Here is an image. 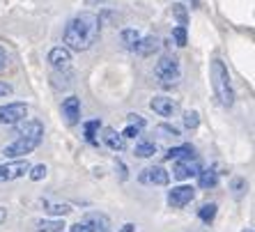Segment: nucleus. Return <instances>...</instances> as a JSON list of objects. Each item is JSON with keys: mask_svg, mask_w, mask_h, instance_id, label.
I'll use <instances>...</instances> for the list:
<instances>
[{"mask_svg": "<svg viewBox=\"0 0 255 232\" xmlns=\"http://www.w3.org/2000/svg\"><path fill=\"white\" fill-rule=\"evenodd\" d=\"M99 32H101V21L97 14L92 12H81L67 23L65 32H62V42L65 48L69 51H88L99 42Z\"/></svg>", "mask_w": 255, "mask_h": 232, "instance_id": "nucleus-1", "label": "nucleus"}, {"mask_svg": "<svg viewBox=\"0 0 255 232\" xmlns=\"http://www.w3.org/2000/svg\"><path fill=\"white\" fill-rule=\"evenodd\" d=\"M209 76H212L214 95H216V99L221 102V106L230 108L232 104H235V90H232L230 74H228V67L223 65V60H212Z\"/></svg>", "mask_w": 255, "mask_h": 232, "instance_id": "nucleus-2", "label": "nucleus"}, {"mask_svg": "<svg viewBox=\"0 0 255 232\" xmlns=\"http://www.w3.org/2000/svg\"><path fill=\"white\" fill-rule=\"evenodd\" d=\"M42 138L44 136H28V133H18L16 140H12L9 145H5L2 154H5V159H25V156L32 154V152L39 147Z\"/></svg>", "mask_w": 255, "mask_h": 232, "instance_id": "nucleus-3", "label": "nucleus"}, {"mask_svg": "<svg viewBox=\"0 0 255 232\" xmlns=\"http://www.w3.org/2000/svg\"><path fill=\"white\" fill-rule=\"evenodd\" d=\"M154 76L163 85H175L182 78V67L175 55H161L159 62L154 65Z\"/></svg>", "mask_w": 255, "mask_h": 232, "instance_id": "nucleus-4", "label": "nucleus"}, {"mask_svg": "<svg viewBox=\"0 0 255 232\" xmlns=\"http://www.w3.org/2000/svg\"><path fill=\"white\" fill-rule=\"evenodd\" d=\"M28 117V104L23 102H12L7 106H0V124L14 126L18 122H23Z\"/></svg>", "mask_w": 255, "mask_h": 232, "instance_id": "nucleus-5", "label": "nucleus"}, {"mask_svg": "<svg viewBox=\"0 0 255 232\" xmlns=\"http://www.w3.org/2000/svg\"><path fill=\"white\" fill-rule=\"evenodd\" d=\"M138 182L140 184H152V186H168L170 173L163 166H147L138 173Z\"/></svg>", "mask_w": 255, "mask_h": 232, "instance_id": "nucleus-6", "label": "nucleus"}, {"mask_svg": "<svg viewBox=\"0 0 255 232\" xmlns=\"http://www.w3.org/2000/svg\"><path fill=\"white\" fill-rule=\"evenodd\" d=\"M202 170V163L196 159V156H186V159H177L175 166H172V177L184 182L189 177H196L198 173Z\"/></svg>", "mask_w": 255, "mask_h": 232, "instance_id": "nucleus-7", "label": "nucleus"}, {"mask_svg": "<svg viewBox=\"0 0 255 232\" xmlns=\"http://www.w3.org/2000/svg\"><path fill=\"white\" fill-rule=\"evenodd\" d=\"M193 198H196V189L182 184V186H175V189L168 191L166 203H168V207H172V209H182V207H186Z\"/></svg>", "mask_w": 255, "mask_h": 232, "instance_id": "nucleus-8", "label": "nucleus"}, {"mask_svg": "<svg viewBox=\"0 0 255 232\" xmlns=\"http://www.w3.org/2000/svg\"><path fill=\"white\" fill-rule=\"evenodd\" d=\"M28 170H30V163L25 159L0 163V182H14V179H18V177H25Z\"/></svg>", "mask_w": 255, "mask_h": 232, "instance_id": "nucleus-9", "label": "nucleus"}, {"mask_svg": "<svg viewBox=\"0 0 255 232\" xmlns=\"http://www.w3.org/2000/svg\"><path fill=\"white\" fill-rule=\"evenodd\" d=\"M81 223L88 228V232H113L111 230L113 228L111 226V219L106 214H101V212H88Z\"/></svg>", "mask_w": 255, "mask_h": 232, "instance_id": "nucleus-10", "label": "nucleus"}, {"mask_svg": "<svg viewBox=\"0 0 255 232\" xmlns=\"http://www.w3.org/2000/svg\"><path fill=\"white\" fill-rule=\"evenodd\" d=\"M62 117L67 119V124L74 126L81 122V99L78 97H67L65 102H62Z\"/></svg>", "mask_w": 255, "mask_h": 232, "instance_id": "nucleus-11", "label": "nucleus"}, {"mask_svg": "<svg viewBox=\"0 0 255 232\" xmlns=\"http://www.w3.org/2000/svg\"><path fill=\"white\" fill-rule=\"evenodd\" d=\"M149 108H152L156 115H161V117H172L175 111H177V104L172 102L170 97H166V95H156L154 99L149 102Z\"/></svg>", "mask_w": 255, "mask_h": 232, "instance_id": "nucleus-12", "label": "nucleus"}, {"mask_svg": "<svg viewBox=\"0 0 255 232\" xmlns=\"http://www.w3.org/2000/svg\"><path fill=\"white\" fill-rule=\"evenodd\" d=\"M48 62L58 69V72H65V69H69L71 65V51L65 46H55L48 51Z\"/></svg>", "mask_w": 255, "mask_h": 232, "instance_id": "nucleus-13", "label": "nucleus"}, {"mask_svg": "<svg viewBox=\"0 0 255 232\" xmlns=\"http://www.w3.org/2000/svg\"><path fill=\"white\" fill-rule=\"evenodd\" d=\"M156 48H159V39L149 35V37H140V39L133 44V48H131V51H136L138 55H142V58H145V55H152V53H154Z\"/></svg>", "mask_w": 255, "mask_h": 232, "instance_id": "nucleus-14", "label": "nucleus"}, {"mask_svg": "<svg viewBox=\"0 0 255 232\" xmlns=\"http://www.w3.org/2000/svg\"><path fill=\"white\" fill-rule=\"evenodd\" d=\"M156 143L154 140H147V138H140L136 143V147H133V154L138 156V159H149V156L156 154Z\"/></svg>", "mask_w": 255, "mask_h": 232, "instance_id": "nucleus-15", "label": "nucleus"}, {"mask_svg": "<svg viewBox=\"0 0 255 232\" xmlns=\"http://www.w3.org/2000/svg\"><path fill=\"white\" fill-rule=\"evenodd\" d=\"M104 143L113 149V152H122V149H125V138L120 136L115 129H111V126L104 129Z\"/></svg>", "mask_w": 255, "mask_h": 232, "instance_id": "nucleus-16", "label": "nucleus"}, {"mask_svg": "<svg viewBox=\"0 0 255 232\" xmlns=\"http://www.w3.org/2000/svg\"><path fill=\"white\" fill-rule=\"evenodd\" d=\"M198 184H200V189H214V186L219 184V173H216L214 168L200 170V173H198Z\"/></svg>", "mask_w": 255, "mask_h": 232, "instance_id": "nucleus-17", "label": "nucleus"}, {"mask_svg": "<svg viewBox=\"0 0 255 232\" xmlns=\"http://www.w3.org/2000/svg\"><path fill=\"white\" fill-rule=\"evenodd\" d=\"M193 145H179V147H170L166 152V161H177V159H186V156H193Z\"/></svg>", "mask_w": 255, "mask_h": 232, "instance_id": "nucleus-18", "label": "nucleus"}, {"mask_svg": "<svg viewBox=\"0 0 255 232\" xmlns=\"http://www.w3.org/2000/svg\"><path fill=\"white\" fill-rule=\"evenodd\" d=\"M65 228L62 219H44L37 221V232H60Z\"/></svg>", "mask_w": 255, "mask_h": 232, "instance_id": "nucleus-19", "label": "nucleus"}, {"mask_svg": "<svg viewBox=\"0 0 255 232\" xmlns=\"http://www.w3.org/2000/svg\"><path fill=\"white\" fill-rule=\"evenodd\" d=\"M216 212H219V205H216V203H209V205H202L200 212H198V216H200L202 223H207V226H209V223L216 219Z\"/></svg>", "mask_w": 255, "mask_h": 232, "instance_id": "nucleus-20", "label": "nucleus"}, {"mask_svg": "<svg viewBox=\"0 0 255 232\" xmlns=\"http://www.w3.org/2000/svg\"><path fill=\"white\" fill-rule=\"evenodd\" d=\"M120 39H122V44H125L127 48H133V44L140 39V32H138L136 28H127L120 32Z\"/></svg>", "mask_w": 255, "mask_h": 232, "instance_id": "nucleus-21", "label": "nucleus"}, {"mask_svg": "<svg viewBox=\"0 0 255 232\" xmlns=\"http://www.w3.org/2000/svg\"><path fill=\"white\" fill-rule=\"evenodd\" d=\"M101 122L99 119H90V122H85V138H88V143L97 145V131H99Z\"/></svg>", "mask_w": 255, "mask_h": 232, "instance_id": "nucleus-22", "label": "nucleus"}, {"mask_svg": "<svg viewBox=\"0 0 255 232\" xmlns=\"http://www.w3.org/2000/svg\"><path fill=\"white\" fill-rule=\"evenodd\" d=\"M200 124V113L198 111H186L184 113V126L186 129H198Z\"/></svg>", "mask_w": 255, "mask_h": 232, "instance_id": "nucleus-23", "label": "nucleus"}, {"mask_svg": "<svg viewBox=\"0 0 255 232\" xmlns=\"http://www.w3.org/2000/svg\"><path fill=\"white\" fill-rule=\"evenodd\" d=\"M28 177L32 179V182H39V179L46 177V166L44 163H37V166H30L28 170Z\"/></svg>", "mask_w": 255, "mask_h": 232, "instance_id": "nucleus-24", "label": "nucleus"}, {"mask_svg": "<svg viewBox=\"0 0 255 232\" xmlns=\"http://www.w3.org/2000/svg\"><path fill=\"white\" fill-rule=\"evenodd\" d=\"M46 212L48 214H55V216H67L71 212L69 205H48L46 203Z\"/></svg>", "mask_w": 255, "mask_h": 232, "instance_id": "nucleus-25", "label": "nucleus"}, {"mask_svg": "<svg viewBox=\"0 0 255 232\" xmlns=\"http://www.w3.org/2000/svg\"><path fill=\"white\" fill-rule=\"evenodd\" d=\"M246 189H249V184H246V179H242V177L232 179V191H235V198H242L244 193H246Z\"/></svg>", "mask_w": 255, "mask_h": 232, "instance_id": "nucleus-26", "label": "nucleus"}, {"mask_svg": "<svg viewBox=\"0 0 255 232\" xmlns=\"http://www.w3.org/2000/svg\"><path fill=\"white\" fill-rule=\"evenodd\" d=\"M172 14L177 16L179 25H182V28H186V7L179 5V2H175V5H172Z\"/></svg>", "mask_w": 255, "mask_h": 232, "instance_id": "nucleus-27", "label": "nucleus"}, {"mask_svg": "<svg viewBox=\"0 0 255 232\" xmlns=\"http://www.w3.org/2000/svg\"><path fill=\"white\" fill-rule=\"evenodd\" d=\"M156 131H159V133H166V138H179V129L172 124H159Z\"/></svg>", "mask_w": 255, "mask_h": 232, "instance_id": "nucleus-28", "label": "nucleus"}, {"mask_svg": "<svg viewBox=\"0 0 255 232\" xmlns=\"http://www.w3.org/2000/svg\"><path fill=\"white\" fill-rule=\"evenodd\" d=\"M172 39L177 42V46H186V28L177 25V28L172 30Z\"/></svg>", "mask_w": 255, "mask_h": 232, "instance_id": "nucleus-29", "label": "nucleus"}, {"mask_svg": "<svg viewBox=\"0 0 255 232\" xmlns=\"http://www.w3.org/2000/svg\"><path fill=\"white\" fill-rule=\"evenodd\" d=\"M140 131H142V129H138V126H133V124H127V129L122 131L120 136H122V138H125V140H127V138H136V136H140Z\"/></svg>", "mask_w": 255, "mask_h": 232, "instance_id": "nucleus-30", "label": "nucleus"}, {"mask_svg": "<svg viewBox=\"0 0 255 232\" xmlns=\"http://www.w3.org/2000/svg\"><path fill=\"white\" fill-rule=\"evenodd\" d=\"M127 122H129V124H133V126H138V129H145V119H142L140 115H136V113L127 115Z\"/></svg>", "mask_w": 255, "mask_h": 232, "instance_id": "nucleus-31", "label": "nucleus"}, {"mask_svg": "<svg viewBox=\"0 0 255 232\" xmlns=\"http://www.w3.org/2000/svg\"><path fill=\"white\" fill-rule=\"evenodd\" d=\"M14 88L9 83H5V81H0V97H7V95H12Z\"/></svg>", "mask_w": 255, "mask_h": 232, "instance_id": "nucleus-32", "label": "nucleus"}, {"mask_svg": "<svg viewBox=\"0 0 255 232\" xmlns=\"http://www.w3.org/2000/svg\"><path fill=\"white\" fill-rule=\"evenodd\" d=\"M115 168H118V170H120V179H122V182H125V179L127 177H129V175H127V166H125V163H122V161H115Z\"/></svg>", "mask_w": 255, "mask_h": 232, "instance_id": "nucleus-33", "label": "nucleus"}, {"mask_svg": "<svg viewBox=\"0 0 255 232\" xmlns=\"http://www.w3.org/2000/svg\"><path fill=\"white\" fill-rule=\"evenodd\" d=\"M69 232H88V228H85L83 223H81V221H78V223H74V226L69 228Z\"/></svg>", "mask_w": 255, "mask_h": 232, "instance_id": "nucleus-34", "label": "nucleus"}, {"mask_svg": "<svg viewBox=\"0 0 255 232\" xmlns=\"http://www.w3.org/2000/svg\"><path fill=\"white\" fill-rule=\"evenodd\" d=\"M120 232H136V226H133V223H127V226H122Z\"/></svg>", "mask_w": 255, "mask_h": 232, "instance_id": "nucleus-35", "label": "nucleus"}, {"mask_svg": "<svg viewBox=\"0 0 255 232\" xmlns=\"http://www.w3.org/2000/svg\"><path fill=\"white\" fill-rule=\"evenodd\" d=\"M5 219H7V209H5V207H0V223H2Z\"/></svg>", "mask_w": 255, "mask_h": 232, "instance_id": "nucleus-36", "label": "nucleus"}, {"mask_svg": "<svg viewBox=\"0 0 255 232\" xmlns=\"http://www.w3.org/2000/svg\"><path fill=\"white\" fill-rule=\"evenodd\" d=\"M5 67H7V60H5V58H0V72H2Z\"/></svg>", "mask_w": 255, "mask_h": 232, "instance_id": "nucleus-37", "label": "nucleus"}, {"mask_svg": "<svg viewBox=\"0 0 255 232\" xmlns=\"http://www.w3.org/2000/svg\"><path fill=\"white\" fill-rule=\"evenodd\" d=\"M189 2H191V7H198V5H200V0H189Z\"/></svg>", "mask_w": 255, "mask_h": 232, "instance_id": "nucleus-38", "label": "nucleus"}, {"mask_svg": "<svg viewBox=\"0 0 255 232\" xmlns=\"http://www.w3.org/2000/svg\"><path fill=\"white\" fill-rule=\"evenodd\" d=\"M0 58H5V48L0 46Z\"/></svg>", "mask_w": 255, "mask_h": 232, "instance_id": "nucleus-39", "label": "nucleus"}, {"mask_svg": "<svg viewBox=\"0 0 255 232\" xmlns=\"http://www.w3.org/2000/svg\"><path fill=\"white\" fill-rule=\"evenodd\" d=\"M244 232H253V228H246V230H244Z\"/></svg>", "mask_w": 255, "mask_h": 232, "instance_id": "nucleus-40", "label": "nucleus"}]
</instances>
